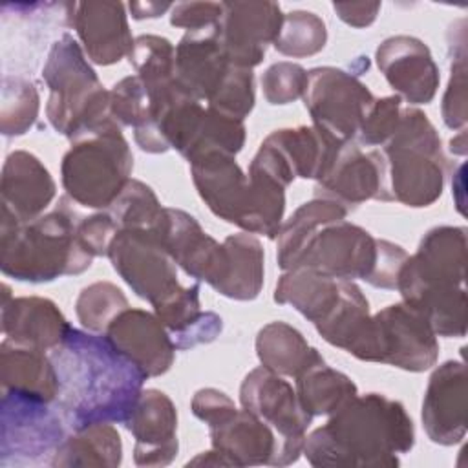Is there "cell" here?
I'll return each instance as SVG.
<instances>
[{
	"mask_svg": "<svg viewBox=\"0 0 468 468\" xmlns=\"http://www.w3.org/2000/svg\"><path fill=\"white\" fill-rule=\"evenodd\" d=\"M49 356L60 384L55 406L71 431L128 420L148 377L104 335L71 327Z\"/></svg>",
	"mask_w": 468,
	"mask_h": 468,
	"instance_id": "1",
	"label": "cell"
},
{
	"mask_svg": "<svg viewBox=\"0 0 468 468\" xmlns=\"http://www.w3.org/2000/svg\"><path fill=\"white\" fill-rule=\"evenodd\" d=\"M415 444L402 402L382 393L356 395L305 437L303 455L318 468H393Z\"/></svg>",
	"mask_w": 468,
	"mask_h": 468,
	"instance_id": "2",
	"label": "cell"
},
{
	"mask_svg": "<svg viewBox=\"0 0 468 468\" xmlns=\"http://www.w3.org/2000/svg\"><path fill=\"white\" fill-rule=\"evenodd\" d=\"M466 229L441 225L430 229L415 254L400 267L397 291L437 336L466 335Z\"/></svg>",
	"mask_w": 468,
	"mask_h": 468,
	"instance_id": "3",
	"label": "cell"
},
{
	"mask_svg": "<svg viewBox=\"0 0 468 468\" xmlns=\"http://www.w3.org/2000/svg\"><path fill=\"white\" fill-rule=\"evenodd\" d=\"M80 219L68 196H62L53 210L29 223H20L2 208V274L18 282L48 283L88 271L93 256L79 239Z\"/></svg>",
	"mask_w": 468,
	"mask_h": 468,
	"instance_id": "4",
	"label": "cell"
},
{
	"mask_svg": "<svg viewBox=\"0 0 468 468\" xmlns=\"http://www.w3.org/2000/svg\"><path fill=\"white\" fill-rule=\"evenodd\" d=\"M42 79L49 88L46 117L60 135L75 141L115 122L110 113V90L69 33L51 44Z\"/></svg>",
	"mask_w": 468,
	"mask_h": 468,
	"instance_id": "5",
	"label": "cell"
},
{
	"mask_svg": "<svg viewBox=\"0 0 468 468\" xmlns=\"http://www.w3.org/2000/svg\"><path fill=\"white\" fill-rule=\"evenodd\" d=\"M386 174V201L411 208L433 205L442 190L448 159L439 132L428 115L406 106L393 135L380 146Z\"/></svg>",
	"mask_w": 468,
	"mask_h": 468,
	"instance_id": "6",
	"label": "cell"
},
{
	"mask_svg": "<svg viewBox=\"0 0 468 468\" xmlns=\"http://www.w3.org/2000/svg\"><path fill=\"white\" fill-rule=\"evenodd\" d=\"M133 155L117 122L71 141L60 163L66 196L88 208L108 210L132 179Z\"/></svg>",
	"mask_w": 468,
	"mask_h": 468,
	"instance_id": "7",
	"label": "cell"
},
{
	"mask_svg": "<svg viewBox=\"0 0 468 468\" xmlns=\"http://www.w3.org/2000/svg\"><path fill=\"white\" fill-rule=\"evenodd\" d=\"M108 258L124 283L154 309L185 289L177 280V265L154 230L121 229L110 243Z\"/></svg>",
	"mask_w": 468,
	"mask_h": 468,
	"instance_id": "8",
	"label": "cell"
},
{
	"mask_svg": "<svg viewBox=\"0 0 468 468\" xmlns=\"http://www.w3.org/2000/svg\"><path fill=\"white\" fill-rule=\"evenodd\" d=\"M239 402L280 437L276 466H287L300 459L313 417L302 408L296 389L280 375L260 366L249 371L239 386Z\"/></svg>",
	"mask_w": 468,
	"mask_h": 468,
	"instance_id": "9",
	"label": "cell"
},
{
	"mask_svg": "<svg viewBox=\"0 0 468 468\" xmlns=\"http://www.w3.org/2000/svg\"><path fill=\"white\" fill-rule=\"evenodd\" d=\"M303 104L313 124L325 130L338 141H355L360 122L377 99L356 75L333 66H320L307 71Z\"/></svg>",
	"mask_w": 468,
	"mask_h": 468,
	"instance_id": "10",
	"label": "cell"
},
{
	"mask_svg": "<svg viewBox=\"0 0 468 468\" xmlns=\"http://www.w3.org/2000/svg\"><path fill=\"white\" fill-rule=\"evenodd\" d=\"M377 258L378 238L351 221L340 219L320 227L309 238L292 269H309L335 280L367 282Z\"/></svg>",
	"mask_w": 468,
	"mask_h": 468,
	"instance_id": "11",
	"label": "cell"
},
{
	"mask_svg": "<svg viewBox=\"0 0 468 468\" xmlns=\"http://www.w3.org/2000/svg\"><path fill=\"white\" fill-rule=\"evenodd\" d=\"M64 437L66 422L55 404L2 393V464L53 455Z\"/></svg>",
	"mask_w": 468,
	"mask_h": 468,
	"instance_id": "12",
	"label": "cell"
},
{
	"mask_svg": "<svg viewBox=\"0 0 468 468\" xmlns=\"http://www.w3.org/2000/svg\"><path fill=\"white\" fill-rule=\"evenodd\" d=\"M375 358L404 371L420 373L437 364L439 342L430 324L404 302L373 314Z\"/></svg>",
	"mask_w": 468,
	"mask_h": 468,
	"instance_id": "13",
	"label": "cell"
},
{
	"mask_svg": "<svg viewBox=\"0 0 468 468\" xmlns=\"http://www.w3.org/2000/svg\"><path fill=\"white\" fill-rule=\"evenodd\" d=\"M188 166L194 186L208 210L243 232H250L254 214L252 186L236 155L208 150L192 157Z\"/></svg>",
	"mask_w": 468,
	"mask_h": 468,
	"instance_id": "14",
	"label": "cell"
},
{
	"mask_svg": "<svg viewBox=\"0 0 468 468\" xmlns=\"http://www.w3.org/2000/svg\"><path fill=\"white\" fill-rule=\"evenodd\" d=\"M223 15L218 22V37L230 66L256 68L269 44L280 33L283 13L276 2L234 0L221 2Z\"/></svg>",
	"mask_w": 468,
	"mask_h": 468,
	"instance_id": "15",
	"label": "cell"
},
{
	"mask_svg": "<svg viewBox=\"0 0 468 468\" xmlns=\"http://www.w3.org/2000/svg\"><path fill=\"white\" fill-rule=\"evenodd\" d=\"M314 196L333 199L347 210L369 199L386 201L382 152H362L355 141L344 143L324 176L316 181Z\"/></svg>",
	"mask_w": 468,
	"mask_h": 468,
	"instance_id": "16",
	"label": "cell"
},
{
	"mask_svg": "<svg viewBox=\"0 0 468 468\" xmlns=\"http://www.w3.org/2000/svg\"><path fill=\"white\" fill-rule=\"evenodd\" d=\"M375 60L395 95L410 106L433 101L441 73L430 48L420 38L411 35L389 37L378 44Z\"/></svg>",
	"mask_w": 468,
	"mask_h": 468,
	"instance_id": "17",
	"label": "cell"
},
{
	"mask_svg": "<svg viewBox=\"0 0 468 468\" xmlns=\"http://www.w3.org/2000/svg\"><path fill=\"white\" fill-rule=\"evenodd\" d=\"M157 236L177 267L218 291L227 276L229 254L225 245L207 234L194 216L166 207V219Z\"/></svg>",
	"mask_w": 468,
	"mask_h": 468,
	"instance_id": "18",
	"label": "cell"
},
{
	"mask_svg": "<svg viewBox=\"0 0 468 468\" xmlns=\"http://www.w3.org/2000/svg\"><path fill=\"white\" fill-rule=\"evenodd\" d=\"M466 380V366L463 360H446L430 375L420 419L431 442L453 446L464 439Z\"/></svg>",
	"mask_w": 468,
	"mask_h": 468,
	"instance_id": "19",
	"label": "cell"
},
{
	"mask_svg": "<svg viewBox=\"0 0 468 468\" xmlns=\"http://www.w3.org/2000/svg\"><path fill=\"white\" fill-rule=\"evenodd\" d=\"M104 336L148 378L165 375L174 364L177 349L155 313L128 307L112 320Z\"/></svg>",
	"mask_w": 468,
	"mask_h": 468,
	"instance_id": "20",
	"label": "cell"
},
{
	"mask_svg": "<svg viewBox=\"0 0 468 468\" xmlns=\"http://www.w3.org/2000/svg\"><path fill=\"white\" fill-rule=\"evenodd\" d=\"M86 57L97 66H110L128 57L133 37L122 2H73L68 16Z\"/></svg>",
	"mask_w": 468,
	"mask_h": 468,
	"instance_id": "21",
	"label": "cell"
},
{
	"mask_svg": "<svg viewBox=\"0 0 468 468\" xmlns=\"http://www.w3.org/2000/svg\"><path fill=\"white\" fill-rule=\"evenodd\" d=\"M133 435V463L137 466H168L179 450L177 410L161 389H143L135 410L124 422Z\"/></svg>",
	"mask_w": 468,
	"mask_h": 468,
	"instance_id": "22",
	"label": "cell"
},
{
	"mask_svg": "<svg viewBox=\"0 0 468 468\" xmlns=\"http://www.w3.org/2000/svg\"><path fill=\"white\" fill-rule=\"evenodd\" d=\"M2 208L20 223L40 218L57 196V185L44 163L26 150L7 154L0 177Z\"/></svg>",
	"mask_w": 468,
	"mask_h": 468,
	"instance_id": "23",
	"label": "cell"
},
{
	"mask_svg": "<svg viewBox=\"0 0 468 468\" xmlns=\"http://www.w3.org/2000/svg\"><path fill=\"white\" fill-rule=\"evenodd\" d=\"M2 291L0 322L5 338L51 351L73 327L53 300L42 296L13 298L7 285H2Z\"/></svg>",
	"mask_w": 468,
	"mask_h": 468,
	"instance_id": "24",
	"label": "cell"
},
{
	"mask_svg": "<svg viewBox=\"0 0 468 468\" xmlns=\"http://www.w3.org/2000/svg\"><path fill=\"white\" fill-rule=\"evenodd\" d=\"M229 69L216 26L186 31L176 46V84L199 102L212 97Z\"/></svg>",
	"mask_w": 468,
	"mask_h": 468,
	"instance_id": "25",
	"label": "cell"
},
{
	"mask_svg": "<svg viewBox=\"0 0 468 468\" xmlns=\"http://www.w3.org/2000/svg\"><path fill=\"white\" fill-rule=\"evenodd\" d=\"M314 329L327 344L344 349L358 360L373 362V314L369 311L367 298L355 282L342 280L338 302L327 316L314 325Z\"/></svg>",
	"mask_w": 468,
	"mask_h": 468,
	"instance_id": "26",
	"label": "cell"
},
{
	"mask_svg": "<svg viewBox=\"0 0 468 468\" xmlns=\"http://www.w3.org/2000/svg\"><path fill=\"white\" fill-rule=\"evenodd\" d=\"M2 393H11L46 404L58 397V375L48 351L4 338L0 344Z\"/></svg>",
	"mask_w": 468,
	"mask_h": 468,
	"instance_id": "27",
	"label": "cell"
},
{
	"mask_svg": "<svg viewBox=\"0 0 468 468\" xmlns=\"http://www.w3.org/2000/svg\"><path fill=\"white\" fill-rule=\"evenodd\" d=\"M210 442L232 466H276L280 452L276 431L243 408L223 424L210 428Z\"/></svg>",
	"mask_w": 468,
	"mask_h": 468,
	"instance_id": "28",
	"label": "cell"
},
{
	"mask_svg": "<svg viewBox=\"0 0 468 468\" xmlns=\"http://www.w3.org/2000/svg\"><path fill=\"white\" fill-rule=\"evenodd\" d=\"M263 141L278 150L294 177L314 181L324 176L338 148L344 144V141H338L314 124L280 128L269 133Z\"/></svg>",
	"mask_w": 468,
	"mask_h": 468,
	"instance_id": "29",
	"label": "cell"
},
{
	"mask_svg": "<svg viewBox=\"0 0 468 468\" xmlns=\"http://www.w3.org/2000/svg\"><path fill=\"white\" fill-rule=\"evenodd\" d=\"M256 355L263 367L280 377H300L309 367L325 362L305 336L285 322H271L256 335Z\"/></svg>",
	"mask_w": 468,
	"mask_h": 468,
	"instance_id": "30",
	"label": "cell"
},
{
	"mask_svg": "<svg viewBox=\"0 0 468 468\" xmlns=\"http://www.w3.org/2000/svg\"><path fill=\"white\" fill-rule=\"evenodd\" d=\"M342 280L309 269L283 271L274 289V302L291 305L313 325L322 322L340 298Z\"/></svg>",
	"mask_w": 468,
	"mask_h": 468,
	"instance_id": "31",
	"label": "cell"
},
{
	"mask_svg": "<svg viewBox=\"0 0 468 468\" xmlns=\"http://www.w3.org/2000/svg\"><path fill=\"white\" fill-rule=\"evenodd\" d=\"M122 463V441L112 424H93L71 431L51 455L58 468H117Z\"/></svg>",
	"mask_w": 468,
	"mask_h": 468,
	"instance_id": "32",
	"label": "cell"
},
{
	"mask_svg": "<svg viewBox=\"0 0 468 468\" xmlns=\"http://www.w3.org/2000/svg\"><path fill=\"white\" fill-rule=\"evenodd\" d=\"M223 245L229 254V267L227 276L216 292L238 302L258 298L265 274L261 241L250 232H238L227 236Z\"/></svg>",
	"mask_w": 468,
	"mask_h": 468,
	"instance_id": "33",
	"label": "cell"
},
{
	"mask_svg": "<svg viewBox=\"0 0 468 468\" xmlns=\"http://www.w3.org/2000/svg\"><path fill=\"white\" fill-rule=\"evenodd\" d=\"M135 75L141 79L150 106H157L176 90V46L161 35H139L128 55Z\"/></svg>",
	"mask_w": 468,
	"mask_h": 468,
	"instance_id": "34",
	"label": "cell"
},
{
	"mask_svg": "<svg viewBox=\"0 0 468 468\" xmlns=\"http://www.w3.org/2000/svg\"><path fill=\"white\" fill-rule=\"evenodd\" d=\"M347 208L340 203L318 197L302 203L287 221L282 223V229L278 232V249H276V260L278 267L282 271L292 269L300 250L309 241V238L324 225L346 219Z\"/></svg>",
	"mask_w": 468,
	"mask_h": 468,
	"instance_id": "35",
	"label": "cell"
},
{
	"mask_svg": "<svg viewBox=\"0 0 468 468\" xmlns=\"http://www.w3.org/2000/svg\"><path fill=\"white\" fill-rule=\"evenodd\" d=\"M296 395L302 408L314 419L333 415L347 400L356 397L358 389L347 375L322 362L296 377Z\"/></svg>",
	"mask_w": 468,
	"mask_h": 468,
	"instance_id": "36",
	"label": "cell"
},
{
	"mask_svg": "<svg viewBox=\"0 0 468 468\" xmlns=\"http://www.w3.org/2000/svg\"><path fill=\"white\" fill-rule=\"evenodd\" d=\"M450 80L442 95V122L450 130L466 126V18H459L448 31Z\"/></svg>",
	"mask_w": 468,
	"mask_h": 468,
	"instance_id": "37",
	"label": "cell"
},
{
	"mask_svg": "<svg viewBox=\"0 0 468 468\" xmlns=\"http://www.w3.org/2000/svg\"><path fill=\"white\" fill-rule=\"evenodd\" d=\"M108 212L121 229H141V230H159L166 219V207L161 205L155 192L139 179H130L119 197L112 203Z\"/></svg>",
	"mask_w": 468,
	"mask_h": 468,
	"instance_id": "38",
	"label": "cell"
},
{
	"mask_svg": "<svg viewBox=\"0 0 468 468\" xmlns=\"http://www.w3.org/2000/svg\"><path fill=\"white\" fill-rule=\"evenodd\" d=\"M327 42L325 22L313 11H289L283 15L280 33L272 42L274 49L291 58H303L320 53Z\"/></svg>",
	"mask_w": 468,
	"mask_h": 468,
	"instance_id": "39",
	"label": "cell"
},
{
	"mask_svg": "<svg viewBox=\"0 0 468 468\" xmlns=\"http://www.w3.org/2000/svg\"><path fill=\"white\" fill-rule=\"evenodd\" d=\"M38 110L40 95L31 80L9 75L2 79L0 130L5 137H16L29 132L38 117Z\"/></svg>",
	"mask_w": 468,
	"mask_h": 468,
	"instance_id": "40",
	"label": "cell"
},
{
	"mask_svg": "<svg viewBox=\"0 0 468 468\" xmlns=\"http://www.w3.org/2000/svg\"><path fill=\"white\" fill-rule=\"evenodd\" d=\"M128 307L124 292L112 282L90 283L75 300V314L80 325L97 335H104L112 320Z\"/></svg>",
	"mask_w": 468,
	"mask_h": 468,
	"instance_id": "41",
	"label": "cell"
},
{
	"mask_svg": "<svg viewBox=\"0 0 468 468\" xmlns=\"http://www.w3.org/2000/svg\"><path fill=\"white\" fill-rule=\"evenodd\" d=\"M245 135L247 133H245L243 121L227 117L207 106L201 124L197 128V133L192 139L186 152L183 154V157L190 161L192 157L208 150H221L236 155L241 152L245 144Z\"/></svg>",
	"mask_w": 468,
	"mask_h": 468,
	"instance_id": "42",
	"label": "cell"
},
{
	"mask_svg": "<svg viewBox=\"0 0 468 468\" xmlns=\"http://www.w3.org/2000/svg\"><path fill=\"white\" fill-rule=\"evenodd\" d=\"M254 73L252 69L230 66L219 88L207 101V106L227 117L243 121L254 108Z\"/></svg>",
	"mask_w": 468,
	"mask_h": 468,
	"instance_id": "43",
	"label": "cell"
},
{
	"mask_svg": "<svg viewBox=\"0 0 468 468\" xmlns=\"http://www.w3.org/2000/svg\"><path fill=\"white\" fill-rule=\"evenodd\" d=\"M112 119L122 128L139 130L152 121V106L148 93L137 75H128L115 82L110 90Z\"/></svg>",
	"mask_w": 468,
	"mask_h": 468,
	"instance_id": "44",
	"label": "cell"
},
{
	"mask_svg": "<svg viewBox=\"0 0 468 468\" xmlns=\"http://www.w3.org/2000/svg\"><path fill=\"white\" fill-rule=\"evenodd\" d=\"M307 69L296 62L280 60L261 75L263 97L272 106H283L303 97L307 88Z\"/></svg>",
	"mask_w": 468,
	"mask_h": 468,
	"instance_id": "45",
	"label": "cell"
},
{
	"mask_svg": "<svg viewBox=\"0 0 468 468\" xmlns=\"http://www.w3.org/2000/svg\"><path fill=\"white\" fill-rule=\"evenodd\" d=\"M402 110V99L399 95L375 99L366 112L355 143L358 146H382L393 135Z\"/></svg>",
	"mask_w": 468,
	"mask_h": 468,
	"instance_id": "46",
	"label": "cell"
},
{
	"mask_svg": "<svg viewBox=\"0 0 468 468\" xmlns=\"http://www.w3.org/2000/svg\"><path fill=\"white\" fill-rule=\"evenodd\" d=\"M117 232L119 225L108 210H101L88 218H82L79 223V239L93 258L108 256L110 243Z\"/></svg>",
	"mask_w": 468,
	"mask_h": 468,
	"instance_id": "47",
	"label": "cell"
},
{
	"mask_svg": "<svg viewBox=\"0 0 468 468\" xmlns=\"http://www.w3.org/2000/svg\"><path fill=\"white\" fill-rule=\"evenodd\" d=\"M190 410L201 422L208 426V430L223 424L238 411L234 400L216 388L197 389L192 397Z\"/></svg>",
	"mask_w": 468,
	"mask_h": 468,
	"instance_id": "48",
	"label": "cell"
},
{
	"mask_svg": "<svg viewBox=\"0 0 468 468\" xmlns=\"http://www.w3.org/2000/svg\"><path fill=\"white\" fill-rule=\"evenodd\" d=\"M221 15V2H179L170 9V24L186 31H199L218 26Z\"/></svg>",
	"mask_w": 468,
	"mask_h": 468,
	"instance_id": "49",
	"label": "cell"
},
{
	"mask_svg": "<svg viewBox=\"0 0 468 468\" xmlns=\"http://www.w3.org/2000/svg\"><path fill=\"white\" fill-rule=\"evenodd\" d=\"M408 252L388 239H378V258L375 271L371 278L366 282L371 287L377 289H386V291H397V280L402 263L406 261Z\"/></svg>",
	"mask_w": 468,
	"mask_h": 468,
	"instance_id": "50",
	"label": "cell"
},
{
	"mask_svg": "<svg viewBox=\"0 0 468 468\" xmlns=\"http://www.w3.org/2000/svg\"><path fill=\"white\" fill-rule=\"evenodd\" d=\"M221 329H223L221 316L212 311H203L201 318L196 324H192L186 331H183L181 335H177L172 340H174V346L177 351L192 349L196 346L214 342L219 336Z\"/></svg>",
	"mask_w": 468,
	"mask_h": 468,
	"instance_id": "51",
	"label": "cell"
},
{
	"mask_svg": "<svg viewBox=\"0 0 468 468\" xmlns=\"http://www.w3.org/2000/svg\"><path fill=\"white\" fill-rule=\"evenodd\" d=\"M382 4L380 2H335L333 9L342 22L351 27H367L375 22Z\"/></svg>",
	"mask_w": 468,
	"mask_h": 468,
	"instance_id": "52",
	"label": "cell"
},
{
	"mask_svg": "<svg viewBox=\"0 0 468 468\" xmlns=\"http://www.w3.org/2000/svg\"><path fill=\"white\" fill-rule=\"evenodd\" d=\"M172 7H174V4H170V2H130L128 4L132 18H135V20L163 16Z\"/></svg>",
	"mask_w": 468,
	"mask_h": 468,
	"instance_id": "53",
	"label": "cell"
},
{
	"mask_svg": "<svg viewBox=\"0 0 468 468\" xmlns=\"http://www.w3.org/2000/svg\"><path fill=\"white\" fill-rule=\"evenodd\" d=\"M186 466H232V463L216 448L197 453L194 459L186 463Z\"/></svg>",
	"mask_w": 468,
	"mask_h": 468,
	"instance_id": "54",
	"label": "cell"
},
{
	"mask_svg": "<svg viewBox=\"0 0 468 468\" xmlns=\"http://www.w3.org/2000/svg\"><path fill=\"white\" fill-rule=\"evenodd\" d=\"M450 152H453L457 155L466 154V130H459V135L450 141Z\"/></svg>",
	"mask_w": 468,
	"mask_h": 468,
	"instance_id": "55",
	"label": "cell"
}]
</instances>
